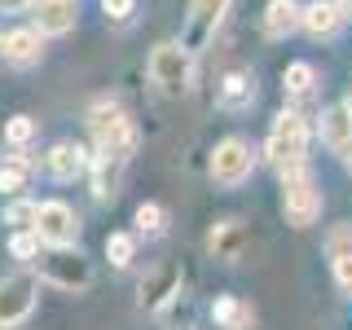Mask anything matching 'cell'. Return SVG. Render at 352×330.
<instances>
[{
  "label": "cell",
  "mask_w": 352,
  "mask_h": 330,
  "mask_svg": "<svg viewBox=\"0 0 352 330\" xmlns=\"http://www.w3.org/2000/svg\"><path fill=\"white\" fill-rule=\"evenodd\" d=\"M132 256H137V238L132 234H110L106 238V260L115 264V269H128Z\"/></svg>",
  "instance_id": "obj_23"
},
{
  "label": "cell",
  "mask_w": 352,
  "mask_h": 330,
  "mask_svg": "<svg viewBox=\"0 0 352 330\" xmlns=\"http://www.w3.org/2000/svg\"><path fill=\"white\" fill-rule=\"evenodd\" d=\"M88 132H93L97 154H110L119 163H128L132 150H137V128L124 115V106H115V102H97L88 110Z\"/></svg>",
  "instance_id": "obj_1"
},
{
  "label": "cell",
  "mask_w": 352,
  "mask_h": 330,
  "mask_svg": "<svg viewBox=\"0 0 352 330\" xmlns=\"http://www.w3.org/2000/svg\"><path fill=\"white\" fill-rule=\"evenodd\" d=\"M93 168V154L84 146H75V141H58L49 154H44V172L53 176V181H75L80 172Z\"/></svg>",
  "instance_id": "obj_12"
},
{
  "label": "cell",
  "mask_w": 352,
  "mask_h": 330,
  "mask_svg": "<svg viewBox=\"0 0 352 330\" xmlns=\"http://www.w3.org/2000/svg\"><path fill=\"white\" fill-rule=\"evenodd\" d=\"M36 295H40V282L31 273H14V278L0 282V326L14 330L27 322L31 308H36Z\"/></svg>",
  "instance_id": "obj_8"
},
{
  "label": "cell",
  "mask_w": 352,
  "mask_h": 330,
  "mask_svg": "<svg viewBox=\"0 0 352 330\" xmlns=\"http://www.w3.org/2000/svg\"><path fill=\"white\" fill-rule=\"evenodd\" d=\"M31 18H36L40 36H66V31H75L80 5H75V0H36Z\"/></svg>",
  "instance_id": "obj_13"
},
{
  "label": "cell",
  "mask_w": 352,
  "mask_h": 330,
  "mask_svg": "<svg viewBox=\"0 0 352 330\" xmlns=\"http://www.w3.org/2000/svg\"><path fill=\"white\" fill-rule=\"evenodd\" d=\"M313 84H317V71H313V62H291L282 71V88L291 97H308L313 93Z\"/></svg>",
  "instance_id": "obj_22"
},
{
  "label": "cell",
  "mask_w": 352,
  "mask_h": 330,
  "mask_svg": "<svg viewBox=\"0 0 352 330\" xmlns=\"http://www.w3.org/2000/svg\"><path fill=\"white\" fill-rule=\"evenodd\" d=\"M102 9H106V18L128 22V18H132V9H137V0H102Z\"/></svg>",
  "instance_id": "obj_29"
},
{
  "label": "cell",
  "mask_w": 352,
  "mask_h": 330,
  "mask_svg": "<svg viewBox=\"0 0 352 330\" xmlns=\"http://www.w3.org/2000/svg\"><path fill=\"white\" fill-rule=\"evenodd\" d=\"M212 322L220 330H251L256 326V313H251V304L238 300V295H220L212 304Z\"/></svg>",
  "instance_id": "obj_19"
},
{
  "label": "cell",
  "mask_w": 352,
  "mask_h": 330,
  "mask_svg": "<svg viewBox=\"0 0 352 330\" xmlns=\"http://www.w3.org/2000/svg\"><path fill=\"white\" fill-rule=\"evenodd\" d=\"M27 181H31V159L27 154H5V163H0V190L18 194V190H27Z\"/></svg>",
  "instance_id": "obj_21"
},
{
  "label": "cell",
  "mask_w": 352,
  "mask_h": 330,
  "mask_svg": "<svg viewBox=\"0 0 352 330\" xmlns=\"http://www.w3.org/2000/svg\"><path fill=\"white\" fill-rule=\"evenodd\" d=\"M0 9L5 14H27V9H36V0H0Z\"/></svg>",
  "instance_id": "obj_31"
},
{
  "label": "cell",
  "mask_w": 352,
  "mask_h": 330,
  "mask_svg": "<svg viewBox=\"0 0 352 330\" xmlns=\"http://www.w3.org/2000/svg\"><path fill=\"white\" fill-rule=\"evenodd\" d=\"M326 251H330V256H344V251H352V225L335 229V234H330V242H326Z\"/></svg>",
  "instance_id": "obj_30"
},
{
  "label": "cell",
  "mask_w": 352,
  "mask_h": 330,
  "mask_svg": "<svg viewBox=\"0 0 352 330\" xmlns=\"http://www.w3.org/2000/svg\"><path fill=\"white\" fill-rule=\"evenodd\" d=\"M150 80L159 84V93H168V97L190 93V80H194V53L185 49L181 40L154 44V53H150Z\"/></svg>",
  "instance_id": "obj_3"
},
{
  "label": "cell",
  "mask_w": 352,
  "mask_h": 330,
  "mask_svg": "<svg viewBox=\"0 0 352 330\" xmlns=\"http://www.w3.org/2000/svg\"><path fill=\"white\" fill-rule=\"evenodd\" d=\"M119 168H124V163L119 159H110V154H93V198L97 203H110V198L119 194Z\"/></svg>",
  "instance_id": "obj_20"
},
{
  "label": "cell",
  "mask_w": 352,
  "mask_h": 330,
  "mask_svg": "<svg viewBox=\"0 0 352 330\" xmlns=\"http://www.w3.org/2000/svg\"><path fill=\"white\" fill-rule=\"evenodd\" d=\"M251 102H256V80L247 71H229L216 88V106L238 115V110H251Z\"/></svg>",
  "instance_id": "obj_16"
},
{
  "label": "cell",
  "mask_w": 352,
  "mask_h": 330,
  "mask_svg": "<svg viewBox=\"0 0 352 330\" xmlns=\"http://www.w3.org/2000/svg\"><path fill=\"white\" fill-rule=\"evenodd\" d=\"M40 53H44V36L36 27H18V31H9V36L0 40V58L9 66H36Z\"/></svg>",
  "instance_id": "obj_14"
},
{
  "label": "cell",
  "mask_w": 352,
  "mask_h": 330,
  "mask_svg": "<svg viewBox=\"0 0 352 330\" xmlns=\"http://www.w3.org/2000/svg\"><path fill=\"white\" fill-rule=\"evenodd\" d=\"M322 141L352 168V102H339L322 115Z\"/></svg>",
  "instance_id": "obj_11"
},
{
  "label": "cell",
  "mask_w": 352,
  "mask_h": 330,
  "mask_svg": "<svg viewBox=\"0 0 352 330\" xmlns=\"http://www.w3.org/2000/svg\"><path fill=\"white\" fill-rule=\"evenodd\" d=\"M36 216H40V207L27 203V198H18V203L5 207V225H14V229H36Z\"/></svg>",
  "instance_id": "obj_27"
},
{
  "label": "cell",
  "mask_w": 352,
  "mask_h": 330,
  "mask_svg": "<svg viewBox=\"0 0 352 330\" xmlns=\"http://www.w3.org/2000/svg\"><path fill=\"white\" fill-rule=\"evenodd\" d=\"M40 247H44V242H40V234H36V229H18V234L14 238H9V251H14V256L18 260H40Z\"/></svg>",
  "instance_id": "obj_26"
},
{
  "label": "cell",
  "mask_w": 352,
  "mask_h": 330,
  "mask_svg": "<svg viewBox=\"0 0 352 330\" xmlns=\"http://www.w3.org/2000/svg\"><path fill=\"white\" fill-rule=\"evenodd\" d=\"M207 172H212V181L220 190H234V185H242L251 172H256V146H251L247 137H225L212 150V168Z\"/></svg>",
  "instance_id": "obj_5"
},
{
  "label": "cell",
  "mask_w": 352,
  "mask_h": 330,
  "mask_svg": "<svg viewBox=\"0 0 352 330\" xmlns=\"http://www.w3.org/2000/svg\"><path fill=\"white\" fill-rule=\"evenodd\" d=\"M5 141H9L14 150H27L31 141H36V119H31V115H14V119L5 124Z\"/></svg>",
  "instance_id": "obj_24"
},
{
  "label": "cell",
  "mask_w": 352,
  "mask_h": 330,
  "mask_svg": "<svg viewBox=\"0 0 352 330\" xmlns=\"http://www.w3.org/2000/svg\"><path fill=\"white\" fill-rule=\"evenodd\" d=\"M207 247H212L216 260L234 264L242 251H247V229H242V220H220V225L212 229V238H207Z\"/></svg>",
  "instance_id": "obj_18"
},
{
  "label": "cell",
  "mask_w": 352,
  "mask_h": 330,
  "mask_svg": "<svg viewBox=\"0 0 352 330\" xmlns=\"http://www.w3.org/2000/svg\"><path fill=\"white\" fill-rule=\"evenodd\" d=\"M137 229H141L146 238H159L163 229H168V212H163L159 203H141V207H137Z\"/></svg>",
  "instance_id": "obj_25"
},
{
  "label": "cell",
  "mask_w": 352,
  "mask_h": 330,
  "mask_svg": "<svg viewBox=\"0 0 352 330\" xmlns=\"http://www.w3.org/2000/svg\"><path fill=\"white\" fill-rule=\"evenodd\" d=\"M0 163H5V159H0Z\"/></svg>",
  "instance_id": "obj_33"
},
{
  "label": "cell",
  "mask_w": 352,
  "mask_h": 330,
  "mask_svg": "<svg viewBox=\"0 0 352 330\" xmlns=\"http://www.w3.org/2000/svg\"><path fill=\"white\" fill-rule=\"evenodd\" d=\"M181 264H159V269H150L146 278H141V308L146 313H163L176 295H181Z\"/></svg>",
  "instance_id": "obj_10"
},
{
  "label": "cell",
  "mask_w": 352,
  "mask_h": 330,
  "mask_svg": "<svg viewBox=\"0 0 352 330\" xmlns=\"http://www.w3.org/2000/svg\"><path fill=\"white\" fill-rule=\"evenodd\" d=\"M308 141H313V132H308V119L295 115V110H282V115L273 119V128H269V141H264V159H269L278 172L304 168Z\"/></svg>",
  "instance_id": "obj_2"
},
{
  "label": "cell",
  "mask_w": 352,
  "mask_h": 330,
  "mask_svg": "<svg viewBox=\"0 0 352 330\" xmlns=\"http://www.w3.org/2000/svg\"><path fill=\"white\" fill-rule=\"evenodd\" d=\"M282 212L295 229H308L322 216V190H317L313 172L308 168H291L282 172Z\"/></svg>",
  "instance_id": "obj_4"
},
{
  "label": "cell",
  "mask_w": 352,
  "mask_h": 330,
  "mask_svg": "<svg viewBox=\"0 0 352 330\" xmlns=\"http://www.w3.org/2000/svg\"><path fill=\"white\" fill-rule=\"evenodd\" d=\"M36 264H40V278L53 282V286H62V291H84V286L93 282V269H88V260H80L71 247L44 251Z\"/></svg>",
  "instance_id": "obj_7"
},
{
  "label": "cell",
  "mask_w": 352,
  "mask_h": 330,
  "mask_svg": "<svg viewBox=\"0 0 352 330\" xmlns=\"http://www.w3.org/2000/svg\"><path fill=\"white\" fill-rule=\"evenodd\" d=\"M304 27V9L295 5V0H269V9H264V36L269 40H286L291 31Z\"/></svg>",
  "instance_id": "obj_17"
},
{
  "label": "cell",
  "mask_w": 352,
  "mask_h": 330,
  "mask_svg": "<svg viewBox=\"0 0 352 330\" xmlns=\"http://www.w3.org/2000/svg\"><path fill=\"white\" fill-rule=\"evenodd\" d=\"M344 5H339V0H313V5L304 9V31L313 40H330L335 36L339 27H344Z\"/></svg>",
  "instance_id": "obj_15"
},
{
  "label": "cell",
  "mask_w": 352,
  "mask_h": 330,
  "mask_svg": "<svg viewBox=\"0 0 352 330\" xmlns=\"http://www.w3.org/2000/svg\"><path fill=\"white\" fill-rule=\"evenodd\" d=\"M36 234L44 247H75L80 242V216L71 212L66 203H40V216H36Z\"/></svg>",
  "instance_id": "obj_9"
},
{
  "label": "cell",
  "mask_w": 352,
  "mask_h": 330,
  "mask_svg": "<svg viewBox=\"0 0 352 330\" xmlns=\"http://www.w3.org/2000/svg\"><path fill=\"white\" fill-rule=\"evenodd\" d=\"M330 273H335V286L344 295H352V251H344V256H330Z\"/></svg>",
  "instance_id": "obj_28"
},
{
  "label": "cell",
  "mask_w": 352,
  "mask_h": 330,
  "mask_svg": "<svg viewBox=\"0 0 352 330\" xmlns=\"http://www.w3.org/2000/svg\"><path fill=\"white\" fill-rule=\"evenodd\" d=\"M339 5H344V14H352V0H339Z\"/></svg>",
  "instance_id": "obj_32"
},
{
  "label": "cell",
  "mask_w": 352,
  "mask_h": 330,
  "mask_svg": "<svg viewBox=\"0 0 352 330\" xmlns=\"http://www.w3.org/2000/svg\"><path fill=\"white\" fill-rule=\"evenodd\" d=\"M225 9L229 0H190V14H185V31H181V44L190 53H203L207 44L216 40L220 22H225Z\"/></svg>",
  "instance_id": "obj_6"
}]
</instances>
